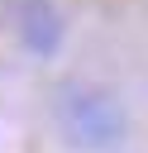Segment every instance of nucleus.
I'll return each mask as SVG.
<instances>
[{
    "mask_svg": "<svg viewBox=\"0 0 148 153\" xmlns=\"http://www.w3.org/2000/svg\"><path fill=\"white\" fill-rule=\"evenodd\" d=\"M53 120L76 148H110L124 134V105L95 81H62L53 96Z\"/></svg>",
    "mask_w": 148,
    "mask_h": 153,
    "instance_id": "f257e3e1",
    "label": "nucleus"
},
{
    "mask_svg": "<svg viewBox=\"0 0 148 153\" xmlns=\"http://www.w3.org/2000/svg\"><path fill=\"white\" fill-rule=\"evenodd\" d=\"M14 29H19L24 48L38 53V57H53L62 48V33H67L62 10L53 0H14Z\"/></svg>",
    "mask_w": 148,
    "mask_h": 153,
    "instance_id": "f03ea898",
    "label": "nucleus"
}]
</instances>
